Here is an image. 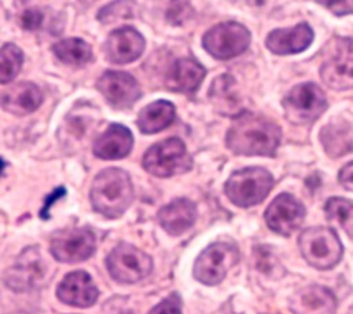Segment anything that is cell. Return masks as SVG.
<instances>
[{
  "label": "cell",
  "mask_w": 353,
  "mask_h": 314,
  "mask_svg": "<svg viewBox=\"0 0 353 314\" xmlns=\"http://www.w3.org/2000/svg\"><path fill=\"white\" fill-rule=\"evenodd\" d=\"M280 127L252 113H241L226 134V145L236 154L273 156L280 143Z\"/></svg>",
  "instance_id": "obj_1"
},
{
  "label": "cell",
  "mask_w": 353,
  "mask_h": 314,
  "mask_svg": "<svg viewBox=\"0 0 353 314\" xmlns=\"http://www.w3.org/2000/svg\"><path fill=\"white\" fill-rule=\"evenodd\" d=\"M90 200L95 212L110 219L121 216L134 200L130 175L120 168L101 171L92 182Z\"/></svg>",
  "instance_id": "obj_2"
},
{
  "label": "cell",
  "mask_w": 353,
  "mask_h": 314,
  "mask_svg": "<svg viewBox=\"0 0 353 314\" xmlns=\"http://www.w3.org/2000/svg\"><path fill=\"white\" fill-rule=\"evenodd\" d=\"M142 165L149 174L157 178H168L188 172L193 161L185 143L179 138H168L154 143L146 150Z\"/></svg>",
  "instance_id": "obj_3"
},
{
  "label": "cell",
  "mask_w": 353,
  "mask_h": 314,
  "mask_svg": "<svg viewBox=\"0 0 353 314\" xmlns=\"http://www.w3.org/2000/svg\"><path fill=\"white\" fill-rule=\"evenodd\" d=\"M273 178L270 172L259 167H250L233 172L226 185L228 198L239 207H251L261 202L270 191Z\"/></svg>",
  "instance_id": "obj_4"
},
{
  "label": "cell",
  "mask_w": 353,
  "mask_h": 314,
  "mask_svg": "<svg viewBox=\"0 0 353 314\" xmlns=\"http://www.w3.org/2000/svg\"><path fill=\"white\" fill-rule=\"evenodd\" d=\"M301 253L316 269L334 267L342 258V244L330 227H310L302 231L298 240Z\"/></svg>",
  "instance_id": "obj_5"
},
{
  "label": "cell",
  "mask_w": 353,
  "mask_h": 314,
  "mask_svg": "<svg viewBox=\"0 0 353 314\" xmlns=\"http://www.w3.org/2000/svg\"><path fill=\"white\" fill-rule=\"evenodd\" d=\"M106 267L113 280L134 284L149 275L153 263L148 253L131 244L120 242L106 258Z\"/></svg>",
  "instance_id": "obj_6"
},
{
  "label": "cell",
  "mask_w": 353,
  "mask_h": 314,
  "mask_svg": "<svg viewBox=\"0 0 353 314\" xmlns=\"http://www.w3.org/2000/svg\"><path fill=\"white\" fill-rule=\"evenodd\" d=\"M323 81L334 90H347L353 87V40L335 39L324 55L320 67Z\"/></svg>",
  "instance_id": "obj_7"
},
{
  "label": "cell",
  "mask_w": 353,
  "mask_h": 314,
  "mask_svg": "<svg viewBox=\"0 0 353 314\" xmlns=\"http://www.w3.org/2000/svg\"><path fill=\"white\" fill-rule=\"evenodd\" d=\"M285 117L294 124H307L319 118L327 109L323 90L314 83L295 85L283 99Z\"/></svg>",
  "instance_id": "obj_8"
},
{
  "label": "cell",
  "mask_w": 353,
  "mask_h": 314,
  "mask_svg": "<svg viewBox=\"0 0 353 314\" xmlns=\"http://www.w3.org/2000/svg\"><path fill=\"white\" fill-rule=\"evenodd\" d=\"M250 32L239 22H222L203 36V47L216 59H230L244 52L250 45Z\"/></svg>",
  "instance_id": "obj_9"
},
{
  "label": "cell",
  "mask_w": 353,
  "mask_h": 314,
  "mask_svg": "<svg viewBox=\"0 0 353 314\" xmlns=\"http://www.w3.org/2000/svg\"><path fill=\"white\" fill-rule=\"evenodd\" d=\"M239 251L228 242H215L207 247L196 259L193 275L205 285L221 282L226 273L237 263Z\"/></svg>",
  "instance_id": "obj_10"
},
{
  "label": "cell",
  "mask_w": 353,
  "mask_h": 314,
  "mask_svg": "<svg viewBox=\"0 0 353 314\" xmlns=\"http://www.w3.org/2000/svg\"><path fill=\"white\" fill-rule=\"evenodd\" d=\"M95 234L88 227L66 229L51 238V255L63 263H77L88 259L95 252Z\"/></svg>",
  "instance_id": "obj_11"
},
{
  "label": "cell",
  "mask_w": 353,
  "mask_h": 314,
  "mask_svg": "<svg viewBox=\"0 0 353 314\" xmlns=\"http://www.w3.org/2000/svg\"><path fill=\"white\" fill-rule=\"evenodd\" d=\"M46 266L36 247L25 248L4 275L6 285L17 292L36 288L44 278Z\"/></svg>",
  "instance_id": "obj_12"
},
{
  "label": "cell",
  "mask_w": 353,
  "mask_h": 314,
  "mask_svg": "<svg viewBox=\"0 0 353 314\" xmlns=\"http://www.w3.org/2000/svg\"><path fill=\"white\" fill-rule=\"evenodd\" d=\"M97 87L106 101L116 109L131 107L141 96L138 81L125 72H105L99 77Z\"/></svg>",
  "instance_id": "obj_13"
},
{
  "label": "cell",
  "mask_w": 353,
  "mask_h": 314,
  "mask_svg": "<svg viewBox=\"0 0 353 314\" xmlns=\"http://www.w3.org/2000/svg\"><path fill=\"white\" fill-rule=\"evenodd\" d=\"M303 218V205L288 193L279 194L265 212V220L269 229L281 236H290L296 230Z\"/></svg>",
  "instance_id": "obj_14"
},
{
  "label": "cell",
  "mask_w": 353,
  "mask_h": 314,
  "mask_svg": "<svg viewBox=\"0 0 353 314\" xmlns=\"http://www.w3.org/2000/svg\"><path fill=\"white\" fill-rule=\"evenodd\" d=\"M57 296L65 304L84 308L97 302L99 292L91 275L83 270H77L63 277L58 285Z\"/></svg>",
  "instance_id": "obj_15"
},
{
  "label": "cell",
  "mask_w": 353,
  "mask_h": 314,
  "mask_svg": "<svg viewBox=\"0 0 353 314\" xmlns=\"http://www.w3.org/2000/svg\"><path fill=\"white\" fill-rule=\"evenodd\" d=\"M145 50V39L134 28L125 26L112 32L105 41L108 59L117 65L137 61Z\"/></svg>",
  "instance_id": "obj_16"
},
{
  "label": "cell",
  "mask_w": 353,
  "mask_h": 314,
  "mask_svg": "<svg viewBox=\"0 0 353 314\" xmlns=\"http://www.w3.org/2000/svg\"><path fill=\"white\" fill-rule=\"evenodd\" d=\"M292 314H335L334 293L320 285H310L295 292L290 300Z\"/></svg>",
  "instance_id": "obj_17"
},
{
  "label": "cell",
  "mask_w": 353,
  "mask_h": 314,
  "mask_svg": "<svg viewBox=\"0 0 353 314\" xmlns=\"http://www.w3.org/2000/svg\"><path fill=\"white\" fill-rule=\"evenodd\" d=\"M313 40V32L307 23L292 28L276 29L266 37V47L279 55L296 54L305 51Z\"/></svg>",
  "instance_id": "obj_18"
},
{
  "label": "cell",
  "mask_w": 353,
  "mask_h": 314,
  "mask_svg": "<svg viewBox=\"0 0 353 314\" xmlns=\"http://www.w3.org/2000/svg\"><path fill=\"white\" fill-rule=\"evenodd\" d=\"M43 102L39 87L29 81H22L8 87L0 94V105L15 116H26L34 112Z\"/></svg>",
  "instance_id": "obj_19"
},
{
  "label": "cell",
  "mask_w": 353,
  "mask_h": 314,
  "mask_svg": "<svg viewBox=\"0 0 353 314\" xmlns=\"http://www.w3.org/2000/svg\"><path fill=\"white\" fill-rule=\"evenodd\" d=\"M134 138L128 128L121 124H112L95 142L92 151L102 160H119L130 154Z\"/></svg>",
  "instance_id": "obj_20"
},
{
  "label": "cell",
  "mask_w": 353,
  "mask_h": 314,
  "mask_svg": "<svg viewBox=\"0 0 353 314\" xmlns=\"http://www.w3.org/2000/svg\"><path fill=\"white\" fill-rule=\"evenodd\" d=\"M196 220V207L188 198H176L159 211L161 227L171 236H179L189 230Z\"/></svg>",
  "instance_id": "obj_21"
},
{
  "label": "cell",
  "mask_w": 353,
  "mask_h": 314,
  "mask_svg": "<svg viewBox=\"0 0 353 314\" xmlns=\"http://www.w3.org/2000/svg\"><path fill=\"white\" fill-rule=\"evenodd\" d=\"M205 69L196 61L183 58L178 59L167 76V87L176 92H194L204 80Z\"/></svg>",
  "instance_id": "obj_22"
},
{
  "label": "cell",
  "mask_w": 353,
  "mask_h": 314,
  "mask_svg": "<svg viewBox=\"0 0 353 314\" xmlns=\"http://www.w3.org/2000/svg\"><path fill=\"white\" fill-rule=\"evenodd\" d=\"M175 107L168 101H156L145 106L137 120V125L143 134H156L174 121Z\"/></svg>",
  "instance_id": "obj_23"
},
{
  "label": "cell",
  "mask_w": 353,
  "mask_h": 314,
  "mask_svg": "<svg viewBox=\"0 0 353 314\" xmlns=\"http://www.w3.org/2000/svg\"><path fill=\"white\" fill-rule=\"evenodd\" d=\"M52 51L55 56L66 65L81 66L92 59V50L90 44L77 37L58 41L52 45Z\"/></svg>",
  "instance_id": "obj_24"
},
{
  "label": "cell",
  "mask_w": 353,
  "mask_h": 314,
  "mask_svg": "<svg viewBox=\"0 0 353 314\" xmlns=\"http://www.w3.org/2000/svg\"><path fill=\"white\" fill-rule=\"evenodd\" d=\"M325 215L331 223L342 227L353 236V202L341 197H332L325 204Z\"/></svg>",
  "instance_id": "obj_25"
},
{
  "label": "cell",
  "mask_w": 353,
  "mask_h": 314,
  "mask_svg": "<svg viewBox=\"0 0 353 314\" xmlns=\"http://www.w3.org/2000/svg\"><path fill=\"white\" fill-rule=\"evenodd\" d=\"M23 63V52L12 43L0 47V84H7L15 78Z\"/></svg>",
  "instance_id": "obj_26"
},
{
  "label": "cell",
  "mask_w": 353,
  "mask_h": 314,
  "mask_svg": "<svg viewBox=\"0 0 353 314\" xmlns=\"http://www.w3.org/2000/svg\"><path fill=\"white\" fill-rule=\"evenodd\" d=\"M137 11L135 0H114L102 7L97 15L102 23H113L132 18Z\"/></svg>",
  "instance_id": "obj_27"
},
{
  "label": "cell",
  "mask_w": 353,
  "mask_h": 314,
  "mask_svg": "<svg viewBox=\"0 0 353 314\" xmlns=\"http://www.w3.org/2000/svg\"><path fill=\"white\" fill-rule=\"evenodd\" d=\"M233 84H234L233 77H230L229 74H222L216 80H214L211 87L212 99L229 110L236 109L239 105V99L234 94Z\"/></svg>",
  "instance_id": "obj_28"
},
{
  "label": "cell",
  "mask_w": 353,
  "mask_h": 314,
  "mask_svg": "<svg viewBox=\"0 0 353 314\" xmlns=\"http://www.w3.org/2000/svg\"><path fill=\"white\" fill-rule=\"evenodd\" d=\"M323 142L331 156H341L350 150V139L347 138V131L342 129V125L325 127L323 131Z\"/></svg>",
  "instance_id": "obj_29"
},
{
  "label": "cell",
  "mask_w": 353,
  "mask_h": 314,
  "mask_svg": "<svg viewBox=\"0 0 353 314\" xmlns=\"http://www.w3.org/2000/svg\"><path fill=\"white\" fill-rule=\"evenodd\" d=\"M164 8L165 17L172 23H181L190 10L189 1L190 0H154Z\"/></svg>",
  "instance_id": "obj_30"
},
{
  "label": "cell",
  "mask_w": 353,
  "mask_h": 314,
  "mask_svg": "<svg viewBox=\"0 0 353 314\" xmlns=\"http://www.w3.org/2000/svg\"><path fill=\"white\" fill-rule=\"evenodd\" d=\"M19 22H21L22 28L26 30H32V32L39 30L43 28V25L46 22V12L43 11V8H39V7L26 8L21 14Z\"/></svg>",
  "instance_id": "obj_31"
},
{
  "label": "cell",
  "mask_w": 353,
  "mask_h": 314,
  "mask_svg": "<svg viewBox=\"0 0 353 314\" xmlns=\"http://www.w3.org/2000/svg\"><path fill=\"white\" fill-rule=\"evenodd\" d=\"M255 262H256L258 270L265 274L274 273L276 267L279 266L276 256L272 253V251L268 247H258L255 249Z\"/></svg>",
  "instance_id": "obj_32"
},
{
  "label": "cell",
  "mask_w": 353,
  "mask_h": 314,
  "mask_svg": "<svg viewBox=\"0 0 353 314\" xmlns=\"http://www.w3.org/2000/svg\"><path fill=\"white\" fill-rule=\"evenodd\" d=\"M149 314H182V302L176 292L164 297L159 304H156Z\"/></svg>",
  "instance_id": "obj_33"
},
{
  "label": "cell",
  "mask_w": 353,
  "mask_h": 314,
  "mask_svg": "<svg viewBox=\"0 0 353 314\" xmlns=\"http://www.w3.org/2000/svg\"><path fill=\"white\" fill-rule=\"evenodd\" d=\"M339 182L345 189L353 191V161L339 171Z\"/></svg>",
  "instance_id": "obj_34"
},
{
  "label": "cell",
  "mask_w": 353,
  "mask_h": 314,
  "mask_svg": "<svg viewBox=\"0 0 353 314\" xmlns=\"http://www.w3.org/2000/svg\"><path fill=\"white\" fill-rule=\"evenodd\" d=\"M65 194V189L62 187H59V189H57L54 193H51L48 197H47V200H46V204H44V208H43V211H41V216L43 218H47V211H48V208L52 205V202L55 201V200H58L61 196H63Z\"/></svg>",
  "instance_id": "obj_35"
},
{
  "label": "cell",
  "mask_w": 353,
  "mask_h": 314,
  "mask_svg": "<svg viewBox=\"0 0 353 314\" xmlns=\"http://www.w3.org/2000/svg\"><path fill=\"white\" fill-rule=\"evenodd\" d=\"M316 3H319V4H321V6H324V7H336V6H339V4H342L345 0H314Z\"/></svg>",
  "instance_id": "obj_36"
},
{
  "label": "cell",
  "mask_w": 353,
  "mask_h": 314,
  "mask_svg": "<svg viewBox=\"0 0 353 314\" xmlns=\"http://www.w3.org/2000/svg\"><path fill=\"white\" fill-rule=\"evenodd\" d=\"M4 167H6V163L0 158V175H1V172H3V169H4Z\"/></svg>",
  "instance_id": "obj_37"
}]
</instances>
